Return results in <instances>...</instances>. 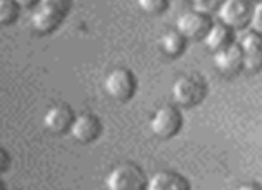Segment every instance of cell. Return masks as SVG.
Instances as JSON below:
<instances>
[{"label":"cell","mask_w":262,"mask_h":190,"mask_svg":"<svg viewBox=\"0 0 262 190\" xmlns=\"http://www.w3.org/2000/svg\"><path fill=\"white\" fill-rule=\"evenodd\" d=\"M104 183L108 190H146L147 178L137 165L120 163L108 172Z\"/></svg>","instance_id":"obj_1"},{"label":"cell","mask_w":262,"mask_h":190,"mask_svg":"<svg viewBox=\"0 0 262 190\" xmlns=\"http://www.w3.org/2000/svg\"><path fill=\"white\" fill-rule=\"evenodd\" d=\"M172 101L176 106L192 108L200 104L207 95V84L196 76H180L171 88Z\"/></svg>","instance_id":"obj_2"},{"label":"cell","mask_w":262,"mask_h":190,"mask_svg":"<svg viewBox=\"0 0 262 190\" xmlns=\"http://www.w3.org/2000/svg\"><path fill=\"white\" fill-rule=\"evenodd\" d=\"M102 86H104V91L113 101L126 103V101H129L135 95L137 79L133 76V72H129L127 68H113L104 77Z\"/></svg>","instance_id":"obj_3"},{"label":"cell","mask_w":262,"mask_h":190,"mask_svg":"<svg viewBox=\"0 0 262 190\" xmlns=\"http://www.w3.org/2000/svg\"><path fill=\"white\" fill-rule=\"evenodd\" d=\"M182 113L174 106H162L151 117L149 128L155 136L162 140L172 138L182 129Z\"/></svg>","instance_id":"obj_4"},{"label":"cell","mask_w":262,"mask_h":190,"mask_svg":"<svg viewBox=\"0 0 262 190\" xmlns=\"http://www.w3.org/2000/svg\"><path fill=\"white\" fill-rule=\"evenodd\" d=\"M250 2L246 0H221L217 6V16L228 29H243L250 20Z\"/></svg>","instance_id":"obj_5"},{"label":"cell","mask_w":262,"mask_h":190,"mask_svg":"<svg viewBox=\"0 0 262 190\" xmlns=\"http://www.w3.org/2000/svg\"><path fill=\"white\" fill-rule=\"evenodd\" d=\"M70 136L79 144H90L99 138L102 131L101 121L92 113H81L74 117L72 124L69 128Z\"/></svg>","instance_id":"obj_6"},{"label":"cell","mask_w":262,"mask_h":190,"mask_svg":"<svg viewBox=\"0 0 262 190\" xmlns=\"http://www.w3.org/2000/svg\"><path fill=\"white\" fill-rule=\"evenodd\" d=\"M208 26H210L208 16L198 11H185L176 20V31L185 40H201L207 33Z\"/></svg>","instance_id":"obj_7"},{"label":"cell","mask_w":262,"mask_h":190,"mask_svg":"<svg viewBox=\"0 0 262 190\" xmlns=\"http://www.w3.org/2000/svg\"><path fill=\"white\" fill-rule=\"evenodd\" d=\"M214 65L225 76H233L243 68V52L237 43H228L214 54Z\"/></svg>","instance_id":"obj_8"},{"label":"cell","mask_w":262,"mask_h":190,"mask_svg":"<svg viewBox=\"0 0 262 190\" xmlns=\"http://www.w3.org/2000/svg\"><path fill=\"white\" fill-rule=\"evenodd\" d=\"M239 49L243 52V68H246L248 72H258L262 63L260 36L253 31H248L241 40Z\"/></svg>","instance_id":"obj_9"},{"label":"cell","mask_w":262,"mask_h":190,"mask_svg":"<svg viewBox=\"0 0 262 190\" xmlns=\"http://www.w3.org/2000/svg\"><path fill=\"white\" fill-rule=\"evenodd\" d=\"M146 190H192L190 183L182 174L171 171L155 172L146 183Z\"/></svg>","instance_id":"obj_10"},{"label":"cell","mask_w":262,"mask_h":190,"mask_svg":"<svg viewBox=\"0 0 262 190\" xmlns=\"http://www.w3.org/2000/svg\"><path fill=\"white\" fill-rule=\"evenodd\" d=\"M74 121V113L65 104H54L43 115V124L51 133H65L69 131Z\"/></svg>","instance_id":"obj_11"},{"label":"cell","mask_w":262,"mask_h":190,"mask_svg":"<svg viewBox=\"0 0 262 190\" xmlns=\"http://www.w3.org/2000/svg\"><path fill=\"white\" fill-rule=\"evenodd\" d=\"M29 22H31V27H33L36 33L49 34L58 29L59 23L63 22V16L54 11H49V9L41 8V6H36V9L31 13Z\"/></svg>","instance_id":"obj_12"},{"label":"cell","mask_w":262,"mask_h":190,"mask_svg":"<svg viewBox=\"0 0 262 190\" xmlns=\"http://www.w3.org/2000/svg\"><path fill=\"white\" fill-rule=\"evenodd\" d=\"M203 41L207 45V49H210L212 52H217L219 49L226 47L230 41V29L223 23H210L203 36Z\"/></svg>","instance_id":"obj_13"},{"label":"cell","mask_w":262,"mask_h":190,"mask_svg":"<svg viewBox=\"0 0 262 190\" xmlns=\"http://www.w3.org/2000/svg\"><path fill=\"white\" fill-rule=\"evenodd\" d=\"M185 45H187V40L176 29L165 31L160 38V49L169 58H178V56L185 51Z\"/></svg>","instance_id":"obj_14"},{"label":"cell","mask_w":262,"mask_h":190,"mask_svg":"<svg viewBox=\"0 0 262 190\" xmlns=\"http://www.w3.org/2000/svg\"><path fill=\"white\" fill-rule=\"evenodd\" d=\"M18 6L13 0H0V26H9L18 18Z\"/></svg>","instance_id":"obj_15"},{"label":"cell","mask_w":262,"mask_h":190,"mask_svg":"<svg viewBox=\"0 0 262 190\" xmlns=\"http://www.w3.org/2000/svg\"><path fill=\"white\" fill-rule=\"evenodd\" d=\"M137 4L146 15H162L167 9L169 0H137Z\"/></svg>","instance_id":"obj_16"},{"label":"cell","mask_w":262,"mask_h":190,"mask_svg":"<svg viewBox=\"0 0 262 190\" xmlns=\"http://www.w3.org/2000/svg\"><path fill=\"white\" fill-rule=\"evenodd\" d=\"M36 6H41V8L49 9V11H54L58 15L65 16L69 13L70 6H72V2L70 0H38Z\"/></svg>","instance_id":"obj_17"},{"label":"cell","mask_w":262,"mask_h":190,"mask_svg":"<svg viewBox=\"0 0 262 190\" xmlns=\"http://www.w3.org/2000/svg\"><path fill=\"white\" fill-rule=\"evenodd\" d=\"M260 13H262V4L260 2H257V4L251 8L250 11V20L248 22L251 23V27H253V33L260 34L262 31V18H260Z\"/></svg>","instance_id":"obj_18"},{"label":"cell","mask_w":262,"mask_h":190,"mask_svg":"<svg viewBox=\"0 0 262 190\" xmlns=\"http://www.w3.org/2000/svg\"><path fill=\"white\" fill-rule=\"evenodd\" d=\"M9 154H8V151L6 149H2V147H0V174H2V172H6L8 171V167H9Z\"/></svg>","instance_id":"obj_19"},{"label":"cell","mask_w":262,"mask_h":190,"mask_svg":"<svg viewBox=\"0 0 262 190\" xmlns=\"http://www.w3.org/2000/svg\"><path fill=\"white\" fill-rule=\"evenodd\" d=\"M18 8H33V6L38 4V0H13Z\"/></svg>","instance_id":"obj_20"},{"label":"cell","mask_w":262,"mask_h":190,"mask_svg":"<svg viewBox=\"0 0 262 190\" xmlns=\"http://www.w3.org/2000/svg\"><path fill=\"white\" fill-rule=\"evenodd\" d=\"M235 190H260V186L255 185V183H244V185H239Z\"/></svg>","instance_id":"obj_21"},{"label":"cell","mask_w":262,"mask_h":190,"mask_svg":"<svg viewBox=\"0 0 262 190\" xmlns=\"http://www.w3.org/2000/svg\"><path fill=\"white\" fill-rule=\"evenodd\" d=\"M0 190H6L4 188V183H2V181H0Z\"/></svg>","instance_id":"obj_22"},{"label":"cell","mask_w":262,"mask_h":190,"mask_svg":"<svg viewBox=\"0 0 262 190\" xmlns=\"http://www.w3.org/2000/svg\"><path fill=\"white\" fill-rule=\"evenodd\" d=\"M194 4H200V2H203V0H192Z\"/></svg>","instance_id":"obj_23"},{"label":"cell","mask_w":262,"mask_h":190,"mask_svg":"<svg viewBox=\"0 0 262 190\" xmlns=\"http://www.w3.org/2000/svg\"><path fill=\"white\" fill-rule=\"evenodd\" d=\"M246 2H258V0H246Z\"/></svg>","instance_id":"obj_24"},{"label":"cell","mask_w":262,"mask_h":190,"mask_svg":"<svg viewBox=\"0 0 262 190\" xmlns=\"http://www.w3.org/2000/svg\"><path fill=\"white\" fill-rule=\"evenodd\" d=\"M11 190H18V188H11Z\"/></svg>","instance_id":"obj_25"}]
</instances>
